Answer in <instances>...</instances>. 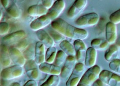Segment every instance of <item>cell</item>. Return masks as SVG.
<instances>
[{
	"label": "cell",
	"mask_w": 120,
	"mask_h": 86,
	"mask_svg": "<svg viewBox=\"0 0 120 86\" xmlns=\"http://www.w3.org/2000/svg\"><path fill=\"white\" fill-rule=\"evenodd\" d=\"M52 28L65 37L74 40H84L87 37L86 30L72 26L63 19L59 17L51 23Z\"/></svg>",
	"instance_id": "6da1fadb"
},
{
	"label": "cell",
	"mask_w": 120,
	"mask_h": 86,
	"mask_svg": "<svg viewBox=\"0 0 120 86\" xmlns=\"http://www.w3.org/2000/svg\"><path fill=\"white\" fill-rule=\"evenodd\" d=\"M101 71V67L97 65L89 68L83 75L77 86H92L95 81L99 79Z\"/></svg>",
	"instance_id": "7a4b0ae2"
},
{
	"label": "cell",
	"mask_w": 120,
	"mask_h": 86,
	"mask_svg": "<svg viewBox=\"0 0 120 86\" xmlns=\"http://www.w3.org/2000/svg\"><path fill=\"white\" fill-rule=\"evenodd\" d=\"M99 21V16L97 13H90L78 18L75 22V25L80 28L93 26Z\"/></svg>",
	"instance_id": "3957f363"
},
{
	"label": "cell",
	"mask_w": 120,
	"mask_h": 86,
	"mask_svg": "<svg viewBox=\"0 0 120 86\" xmlns=\"http://www.w3.org/2000/svg\"><path fill=\"white\" fill-rule=\"evenodd\" d=\"M85 65L84 64L78 63L66 83V86H77L85 73Z\"/></svg>",
	"instance_id": "277c9868"
},
{
	"label": "cell",
	"mask_w": 120,
	"mask_h": 86,
	"mask_svg": "<svg viewBox=\"0 0 120 86\" xmlns=\"http://www.w3.org/2000/svg\"><path fill=\"white\" fill-rule=\"evenodd\" d=\"M99 79L104 84L109 86H120V76L110 71H101Z\"/></svg>",
	"instance_id": "5b68a950"
},
{
	"label": "cell",
	"mask_w": 120,
	"mask_h": 86,
	"mask_svg": "<svg viewBox=\"0 0 120 86\" xmlns=\"http://www.w3.org/2000/svg\"><path fill=\"white\" fill-rule=\"evenodd\" d=\"M23 74L22 67L15 65L3 69L1 73V76L3 79L9 80L20 78Z\"/></svg>",
	"instance_id": "8992f818"
},
{
	"label": "cell",
	"mask_w": 120,
	"mask_h": 86,
	"mask_svg": "<svg viewBox=\"0 0 120 86\" xmlns=\"http://www.w3.org/2000/svg\"><path fill=\"white\" fill-rule=\"evenodd\" d=\"M87 3L86 0H76L68 10L67 13V17L71 19L75 18L84 11Z\"/></svg>",
	"instance_id": "52a82bcc"
},
{
	"label": "cell",
	"mask_w": 120,
	"mask_h": 86,
	"mask_svg": "<svg viewBox=\"0 0 120 86\" xmlns=\"http://www.w3.org/2000/svg\"><path fill=\"white\" fill-rule=\"evenodd\" d=\"M76 59L75 56H69L62 68L61 73L60 76L64 79H68L71 75L76 63Z\"/></svg>",
	"instance_id": "ba28073f"
},
{
	"label": "cell",
	"mask_w": 120,
	"mask_h": 86,
	"mask_svg": "<svg viewBox=\"0 0 120 86\" xmlns=\"http://www.w3.org/2000/svg\"><path fill=\"white\" fill-rule=\"evenodd\" d=\"M26 33L24 30H19L10 34H7L2 39L3 44L7 45L16 44L19 41L25 39Z\"/></svg>",
	"instance_id": "9c48e42d"
},
{
	"label": "cell",
	"mask_w": 120,
	"mask_h": 86,
	"mask_svg": "<svg viewBox=\"0 0 120 86\" xmlns=\"http://www.w3.org/2000/svg\"><path fill=\"white\" fill-rule=\"evenodd\" d=\"M65 7V3L64 0H57L55 1L52 7L49 9L47 15L53 21L59 18L60 15L64 11Z\"/></svg>",
	"instance_id": "30bf717a"
},
{
	"label": "cell",
	"mask_w": 120,
	"mask_h": 86,
	"mask_svg": "<svg viewBox=\"0 0 120 86\" xmlns=\"http://www.w3.org/2000/svg\"><path fill=\"white\" fill-rule=\"evenodd\" d=\"M24 68L27 76L30 79L34 80L38 79L39 69L34 60L26 61L24 65Z\"/></svg>",
	"instance_id": "8fae6325"
},
{
	"label": "cell",
	"mask_w": 120,
	"mask_h": 86,
	"mask_svg": "<svg viewBox=\"0 0 120 86\" xmlns=\"http://www.w3.org/2000/svg\"><path fill=\"white\" fill-rule=\"evenodd\" d=\"M9 52L11 60L15 65L22 67L24 66L26 63V59L20 51L15 46H12L9 48Z\"/></svg>",
	"instance_id": "7c38bea8"
},
{
	"label": "cell",
	"mask_w": 120,
	"mask_h": 86,
	"mask_svg": "<svg viewBox=\"0 0 120 86\" xmlns=\"http://www.w3.org/2000/svg\"><path fill=\"white\" fill-rule=\"evenodd\" d=\"M74 46L75 50V57L78 63H84L87 52V48L82 40H75L74 42Z\"/></svg>",
	"instance_id": "4fadbf2b"
},
{
	"label": "cell",
	"mask_w": 120,
	"mask_h": 86,
	"mask_svg": "<svg viewBox=\"0 0 120 86\" xmlns=\"http://www.w3.org/2000/svg\"><path fill=\"white\" fill-rule=\"evenodd\" d=\"M52 21L47 15L38 17L33 21L30 25L31 29L35 31L43 30L52 23Z\"/></svg>",
	"instance_id": "5bb4252c"
},
{
	"label": "cell",
	"mask_w": 120,
	"mask_h": 86,
	"mask_svg": "<svg viewBox=\"0 0 120 86\" xmlns=\"http://www.w3.org/2000/svg\"><path fill=\"white\" fill-rule=\"evenodd\" d=\"M106 40L109 44H113L117 39V30L116 25L109 22L106 25Z\"/></svg>",
	"instance_id": "9a60e30c"
},
{
	"label": "cell",
	"mask_w": 120,
	"mask_h": 86,
	"mask_svg": "<svg viewBox=\"0 0 120 86\" xmlns=\"http://www.w3.org/2000/svg\"><path fill=\"white\" fill-rule=\"evenodd\" d=\"M38 68L39 70L42 73L50 75H60L62 71L61 67L46 62L39 65Z\"/></svg>",
	"instance_id": "2e32d148"
},
{
	"label": "cell",
	"mask_w": 120,
	"mask_h": 86,
	"mask_svg": "<svg viewBox=\"0 0 120 86\" xmlns=\"http://www.w3.org/2000/svg\"><path fill=\"white\" fill-rule=\"evenodd\" d=\"M45 46L40 41L36 44L35 57L34 61L37 65H40L45 62Z\"/></svg>",
	"instance_id": "e0dca14e"
},
{
	"label": "cell",
	"mask_w": 120,
	"mask_h": 86,
	"mask_svg": "<svg viewBox=\"0 0 120 86\" xmlns=\"http://www.w3.org/2000/svg\"><path fill=\"white\" fill-rule=\"evenodd\" d=\"M36 34L39 40L46 47L49 48L54 47L55 42L50 35L44 30H41L36 32Z\"/></svg>",
	"instance_id": "ac0fdd59"
},
{
	"label": "cell",
	"mask_w": 120,
	"mask_h": 86,
	"mask_svg": "<svg viewBox=\"0 0 120 86\" xmlns=\"http://www.w3.org/2000/svg\"><path fill=\"white\" fill-rule=\"evenodd\" d=\"M97 58V52L92 47H89L87 48L86 59L85 61V65L87 67L91 68L96 65Z\"/></svg>",
	"instance_id": "d6986e66"
},
{
	"label": "cell",
	"mask_w": 120,
	"mask_h": 86,
	"mask_svg": "<svg viewBox=\"0 0 120 86\" xmlns=\"http://www.w3.org/2000/svg\"><path fill=\"white\" fill-rule=\"evenodd\" d=\"M120 55L119 47L116 44H112L110 45L105 52L104 57L105 60L111 62L116 59H118Z\"/></svg>",
	"instance_id": "ffe728a7"
},
{
	"label": "cell",
	"mask_w": 120,
	"mask_h": 86,
	"mask_svg": "<svg viewBox=\"0 0 120 86\" xmlns=\"http://www.w3.org/2000/svg\"><path fill=\"white\" fill-rule=\"evenodd\" d=\"M48 10L45 8L42 5H33L30 6L27 10L29 15L32 17H41L46 15Z\"/></svg>",
	"instance_id": "44dd1931"
},
{
	"label": "cell",
	"mask_w": 120,
	"mask_h": 86,
	"mask_svg": "<svg viewBox=\"0 0 120 86\" xmlns=\"http://www.w3.org/2000/svg\"><path fill=\"white\" fill-rule=\"evenodd\" d=\"M11 59L10 56L9 49L4 44L1 45V63L4 67H8L11 63Z\"/></svg>",
	"instance_id": "7402d4cb"
},
{
	"label": "cell",
	"mask_w": 120,
	"mask_h": 86,
	"mask_svg": "<svg viewBox=\"0 0 120 86\" xmlns=\"http://www.w3.org/2000/svg\"><path fill=\"white\" fill-rule=\"evenodd\" d=\"M60 47L67 56H75L76 52L74 46L68 41L65 40L63 41L60 44Z\"/></svg>",
	"instance_id": "603a6c76"
},
{
	"label": "cell",
	"mask_w": 120,
	"mask_h": 86,
	"mask_svg": "<svg viewBox=\"0 0 120 86\" xmlns=\"http://www.w3.org/2000/svg\"><path fill=\"white\" fill-rule=\"evenodd\" d=\"M91 45L96 50L103 51L108 48L109 43L105 39H95L91 41Z\"/></svg>",
	"instance_id": "cb8c5ba5"
},
{
	"label": "cell",
	"mask_w": 120,
	"mask_h": 86,
	"mask_svg": "<svg viewBox=\"0 0 120 86\" xmlns=\"http://www.w3.org/2000/svg\"><path fill=\"white\" fill-rule=\"evenodd\" d=\"M57 52V49L55 47H51L48 48L45 55L46 63L51 64L54 63Z\"/></svg>",
	"instance_id": "d4e9b609"
},
{
	"label": "cell",
	"mask_w": 120,
	"mask_h": 86,
	"mask_svg": "<svg viewBox=\"0 0 120 86\" xmlns=\"http://www.w3.org/2000/svg\"><path fill=\"white\" fill-rule=\"evenodd\" d=\"M36 44H30L23 52V54L25 59L27 60H33L35 57Z\"/></svg>",
	"instance_id": "484cf974"
},
{
	"label": "cell",
	"mask_w": 120,
	"mask_h": 86,
	"mask_svg": "<svg viewBox=\"0 0 120 86\" xmlns=\"http://www.w3.org/2000/svg\"><path fill=\"white\" fill-rule=\"evenodd\" d=\"M6 10L8 14L14 19H18L21 17V11L15 3L11 4Z\"/></svg>",
	"instance_id": "4316f807"
},
{
	"label": "cell",
	"mask_w": 120,
	"mask_h": 86,
	"mask_svg": "<svg viewBox=\"0 0 120 86\" xmlns=\"http://www.w3.org/2000/svg\"><path fill=\"white\" fill-rule=\"evenodd\" d=\"M49 34L51 37L55 44H59L65 40V37L55 30L53 28H49L48 30Z\"/></svg>",
	"instance_id": "83f0119b"
},
{
	"label": "cell",
	"mask_w": 120,
	"mask_h": 86,
	"mask_svg": "<svg viewBox=\"0 0 120 86\" xmlns=\"http://www.w3.org/2000/svg\"><path fill=\"white\" fill-rule=\"evenodd\" d=\"M67 55L62 50H59L57 52L54 64L61 67L63 64H64Z\"/></svg>",
	"instance_id": "f1b7e54d"
},
{
	"label": "cell",
	"mask_w": 120,
	"mask_h": 86,
	"mask_svg": "<svg viewBox=\"0 0 120 86\" xmlns=\"http://www.w3.org/2000/svg\"><path fill=\"white\" fill-rule=\"evenodd\" d=\"M60 82V79L59 76L52 75L40 86H58Z\"/></svg>",
	"instance_id": "f546056e"
},
{
	"label": "cell",
	"mask_w": 120,
	"mask_h": 86,
	"mask_svg": "<svg viewBox=\"0 0 120 86\" xmlns=\"http://www.w3.org/2000/svg\"><path fill=\"white\" fill-rule=\"evenodd\" d=\"M109 67L112 71L120 75V59H117L110 62Z\"/></svg>",
	"instance_id": "4dcf8cb0"
},
{
	"label": "cell",
	"mask_w": 120,
	"mask_h": 86,
	"mask_svg": "<svg viewBox=\"0 0 120 86\" xmlns=\"http://www.w3.org/2000/svg\"><path fill=\"white\" fill-rule=\"evenodd\" d=\"M109 19L110 22L115 25L120 23V9L111 14L109 16Z\"/></svg>",
	"instance_id": "1f68e13d"
},
{
	"label": "cell",
	"mask_w": 120,
	"mask_h": 86,
	"mask_svg": "<svg viewBox=\"0 0 120 86\" xmlns=\"http://www.w3.org/2000/svg\"><path fill=\"white\" fill-rule=\"evenodd\" d=\"M9 30V25L5 22H1L0 23V35L4 36L6 35Z\"/></svg>",
	"instance_id": "d6a6232c"
},
{
	"label": "cell",
	"mask_w": 120,
	"mask_h": 86,
	"mask_svg": "<svg viewBox=\"0 0 120 86\" xmlns=\"http://www.w3.org/2000/svg\"><path fill=\"white\" fill-rule=\"evenodd\" d=\"M28 45H29L28 44L27 41L26 40L24 39L23 40L16 43L15 47L16 48L18 49L19 51H20L21 52L22 51H24L28 47Z\"/></svg>",
	"instance_id": "836d02e7"
},
{
	"label": "cell",
	"mask_w": 120,
	"mask_h": 86,
	"mask_svg": "<svg viewBox=\"0 0 120 86\" xmlns=\"http://www.w3.org/2000/svg\"><path fill=\"white\" fill-rule=\"evenodd\" d=\"M54 3V1L53 0H42V5L48 10L52 8Z\"/></svg>",
	"instance_id": "e575fe53"
},
{
	"label": "cell",
	"mask_w": 120,
	"mask_h": 86,
	"mask_svg": "<svg viewBox=\"0 0 120 86\" xmlns=\"http://www.w3.org/2000/svg\"><path fill=\"white\" fill-rule=\"evenodd\" d=\"M38 83L36 80L30 79L27 81L23 86H38Z\"/></svg>",
	"instance_id": "d590c367"
},
{
	"label": "cell",
	"mask_w": 120,
	"mask_h": 86,
	"mask_svg": "<svg viewBox=\"0 0 120 86\" xmlns=\"http://www.w3.org/2000/svg\"><path fill=\"white\" fill-rule=\"evenodd\" d=\"M93 86H104V83L102 82V81L100 79H98L97 80L95 81V82L93 83Z\"/></svg>",
	"instance_id": "8d00e7d4"
},
{
	"label": "cell",
	"mask_w": 120,
	"mask_h": 86,
	"mask_svg": "<svg viewBox=\"0 0 120 86\" xmlns=\"http://www.w3.org/2000/svg\"><path fill=\"white\" fill-rule=\"evenodd\" d=\"M1 2L3 6L6 9L10 5V1H8V0H1Z\"/></svg>",
	"instance_id": "74e56055"
},
{
	"label": "cell",
	"mask_w": 120,
	"mask_h": 86,
	"mask_svg": "<svg viewBox=\"0 0 120 86\" xmlns=\"http://www.w3.org/2000/svg\"><path fill=\"white\" fill-rule=\"evenodd\" d=\"M115 43L119 47H120V37H119L117 38Z\"/></svg>",
	"instance_id": "f35d334b"
},
{
	"label": "cell",
	"mask_w": 120,
	"mask_h": 86,
	"mask_svg": "<svg viewBox=\"0 0 120 86\" xmlns=\"http://www.w3.org/2000/svg\"><path fill=\"white\" fill-rule=\"evenodd\" d=\"M10 86H21V85L19 83H17V82H14V83H13Z\"/></svg>",
	"instance_id": "ab89813d"
},
{
	"label": "cell",
	"mask_w": 120,
	"mask_h": 86,
	"mask_svg": "<svg viewBox=\"0 0 120 86\" xmlns=\"http://www.w3.org/2000/svg\"><path fill=\"white\" fill-rule=\"evenodd\" d=\"M0 13H1V20L3 18V12L1 10V11H0Z\"/></svg>",
	"instance_id": "60d3db41"
},
{
	"label": "cell",
	"mask_w": 120,
	"mask_h": 86,
	"mask_svg": "<svg viewBox=\"0 0 120 86\" xmlns=\"http://www.w3.org/2000/svg\"></svg>",
	"instance_id": "b9f144b4"
}]
</instances>
